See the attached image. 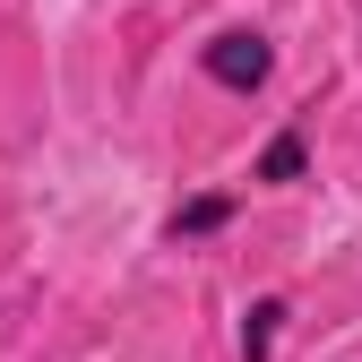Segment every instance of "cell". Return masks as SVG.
Listing matches in <instances>:
<instances>
[{
  "label": "cell",
  "mask_w": 362,
  "mask_h": 362,
  "mask_svg": "<svg viewBox=\"0 0 362 362\" xmlns=\"http://www.w3.org/2000/svg\"><path fill=\"white\" fill-rule=\"evenodd\" d=\"M199 69L224 86V95H259L267 69H276V43H267L259 26H224V35H207V43H199Z\"/></svg>",
  "instance_id": "cell-1"
},
{
  "label": "cell",
  "mask_w": 362,
  "mask_h": 362,
  "mask_svg": "<svg viewBox=\"0 0 362 362\" xmlns=\"http://www.w3.org/2000/svg\"><path fill=\"white\" fill-rule=\"evenodd\" d=\"M310 173V129L302 121H285L276 139L259 147V164H250V181H267V190H285V181H302Z\"/></svg>",
  "instance_id": "cell-2"
},
{
  "label": "cell",
  "mask_w": 362,
  "mask_h": 362,
  "mask_svg": "<svg viewBox=\"0 0 362 362\" xmlns=\"http://www.w3.org/2000/svg\"><path fill=\"white\" fill-rule=\"evenodd\" d=\"M224 224H233V190H199V199H181L164 216V233L173 242H207V233H224Z\"/></svg>",
  "instance_id": "cell-3"
},
{
  "label": "cell",
  "mask_w": 362,
  "mask_h": 362,
  "mask_svg": "<svg viewBox=\"0 0 362 362\" xmlns=\"http://www.w3.org/2000/svg\"><path fill=\"white\" fill-rule=\"evenodd\" d=\"M293 320V310H285V293H259L250 310H242V362H267V354H276V328Z\"/></svg>",
  "instance_id": "cell-4"
}]
</instances>
